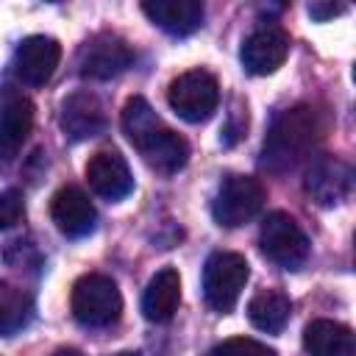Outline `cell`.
Masks as SVG:
<instances>
[{
    "instance_id": "6da1fadb",
    "label": "cell",
    "mask_w": 356,
    "mask_h": 356,
    "mask_svg": "<svg viewBox=\"0 0 356 356\" xmlns=\"http://www.w3.org/2000/svg\"><path fill=\"white\" fill-rule=\"evenodd\" d=\"M323 134H325V122L314 106L300 103L281 111L264 136L261 167L275 175L298 170L320 147Z\"/></svg>"
},
{
    "instance_id": "7a4b0ae2",
    "label": "cell",
    "mask_w": 356,
    "mask_h": 356,
    "mask_svg": "<svg viewBox=\"0 0 356 356\" xmlns=\"http://www.w3.org/2000/svg\"><path fill=\"white\" fill-rule=\"evenodd\" d=\"M122 131L145 164L161 175H175L189 161V145L181 134L167 128L153 106L134 95L122 106Z\"/></svg>"
},
{
    "instance_id": "3957f363",
    "label": "cell",
    "mask_w": 356,
    "mask_h": 356,
    "mask_svg": "<svg viewBox=\"0 0 356 356\" xmlns=\"http://www.w3.org/2000/svg\"><path fill=\"white\" fill-rule=\"evenodd\" d=\"M72 317L86 328H106L122 314V295L108 275L86 273L72 284Z\"/></svg>"
},
{
    "instance_id": "277c9868",
    "label": "cell",
    "mask_w": 356,
    "mask_h": 356,
    "mask_svg": "<svg viewBox=\"0 0 356 356\" xmlns=\"http://www.w3.org/2000/svg\"><path fill=\"white\" fill-rule=\"evenodd\" d=\"M248 278H250V267L245 256L231 250L211 253L203 264V298L209 309H214L217 314H228L236 306Z\"/></svg>"
},
{
    "instance_id": "5b68a950",
    "label": "cell",
    "mask_w": 356,
    "mask_h": 356,
    "mask_svg": "<svg viewBox=\"0 0 356 356\" xmlns=\"http://www.w3.org/2000/svg\"><path fill=\"white\" fill-rule=\"evenodd\" d=\"M264 200H267V192L259 178L231 172L217 186V195L211 203V217L222 228H239L261 211Z\"/></svg>"
},
{
    "instance_id": "8992f818",
    "label": "cell",
    "mask_w": 356,
    "mask_h": 356,
    "mask_svg": "<svg viewBox=\"0 0 356 356\" xmlns=\"http://www.w3.org/2000/svg\"><path fill=\"white\" fill-rule=\"evenodd\" d=\"M167 103L184 122H206L220 106V83L209 70L200 67L181 72L167 89Z\"/></svg>"
},
{
    "instance_id": "52a82bcc",
    "label": "cell",
    "mask_w": 356,
    "mask_h": 356,
    "mask_svg": "<svg viewBox=\"0 0 356 356\" xmlns=\"http://www.w3.org/2000/svg\"><path fill=\"white\" fill-rule=\"evenodd\" d=\"M259 245L261 253L284 270H298L309 256V236L286 211H273L264 217Z\"/></svg>"
},
{
    "instance_id": "ba28073f",
    "label": "cell",
    "mask_w": 356,
    "mask_h": 356,
    "mask_svg": "<svg viewBox=\"0 0 356 356\" xmlns=\"http://www.w3.org/2000/svg\"><path fill=\"white\" fill-rule=\"evenodd\" d=\"M131 64H134L131 44L120 33H111V31H100V33L89 36L78 53V72L89 81L117 78Z\"/></svg>"
},
{
    "instance_id": "9c48e42d",
    "label": "cell",
    "mask_w": 356,
    "mask_h": 356,
    "mask_svg": "<svg viewBox=\"0 0 356 356\" xmlns=\"http://www.w3.org/2000/svg\"><path fill=\"white\" fill-rule=\"evenodd\" d=\"M303 189L317 206H339L350 197L353 170L337 156H317L306 170Z\"/></svg>"
},
{
    "instance_id": "30bf717a",
    "label": "cell",
    "mask_w": 356,
    "mask_h": 356,
    "mask_svg": "<svg viewBox=\"0 0 356 356\" xmlns=\"http://www.w3.org/2000/svg\"><path fill=\"white\" fill-rule=\"evenodd\" d=\"M61 61V44L53 36H28L14 50V75L28 86H44Z\"/></svg>"
},
{
    "instance_id": "8fae6325",
    "label": "cell",
    "mask_w": 356,
    "mask_h": 356,
    "mask_svg": "<svg viewBox=\"0 0 356 356\" xmlns=\"http://www.w3.org/2000/svg\"><path fill=\"white\" fill-rule=\"evenodd\" d=\"M58 125H61L67 139L83 142V139H92V136L103 134L108 120H106V108H103L100 97L89 89H81V92H72L61 100Z\"/></svg>"
},
{
    "instance_id": "7c38bea8",
    "label": "cell",
    "mask_w": 356,
    "mask_h": 356,
    "mask_svg": "<svg viewBox=\"0 0 356 356\" xmlns=\"http://www.w3.org/2000/svg\"><path fill=\"white\" fill-rule=\"evenodd\" d=\"M86 184L92 186L95 195H100L103 200H122L134 192V175L131 167L125 161V156L120 150H97L89 161H86Z\"/></svg>"
},
{
    "instance_id": "4fadbf2b",
    "label": "cell",
    "mask_w": 356,
    "mask_h": 356,
    "mask_svg": "<svg viewBox=\"0 0 356 356\" xmlns=\"http://www.w3.org/2000/svg\"><path fill=\"white\" fill-rule=\"evenodd\" d=\"M286 53H289V36L275 25H264L256 28L242 42L239 61L250 75H270L286 61Z\"/></svg>"
},
{
    "instance_id": "5bb4252c",
    "label": "cell",
    "mask_w": 356,
    "mask_h": 356,
    "mask_svg": "<svg viewBox=\"0 0 356 356\" xmlns=\"http://www.w3.org/2000/svg\"><path fill=\"white\" fill-rule=\"evenodd\" d=\"M50 217L67 239H81L95 231L97 211L89 195L78 186H61L50 200Z\"/></svg>"
},
{
    "instance_id": "9a60e30c",
    "label": "cell",
    "mask_w": 356,
    "mask_h": 356,
    "mask_svg": "<svg viewBox=\"0 0 356 356\" xmlns=\"http://www.w3.org/2000/svg\"><path fill=\"white\" fill-rule=\"evenodd\" d=\"M142 11L170 36H189L203 25V3L197 0H147Z\"/></svg>"
},
{
    "instance_id": "2e32d148",
    "label": "cell",
    "mask_w": 356,
    "mask_h": 356,
    "mask_svg": "<svg viewBox=\"0 0 356 356\" xmlns=\"http://www.w3.org/2000/svg\"><path fill=\"white\" fill-rule=\"evenodd\" d=\"M181 303V275L175 267H161L145 286L142 314L150 323H167L178 312Z\"/></svg>"
},
{
    "instance_id": "e0dca14e",
    "label": "cell",
    "mask_w": 356,
    "mask_h": 356,
    "mask_svg": "<svg viewBox=\"0 0 356 356\" xmlns=\"http://www.w3.org/2000/svg\"><path fill=\"white\" fill-rule=\"evenodd\" d=\"M33 128V103L22 95L0 106V159H14Z\"/></svg>"
},
{
    "instance_id": "ac0fdd59",
    "label": "cell",
    "mask_w": 356,
    "mask_h": 356,
    "mask_svg": "<svg viewBox=\"0 0 356 356\" xmlns=\"http://www.w3.org/2000/svg\"><path fill=\"white\" fill-rule=\"evenodd\" d=\"M309 356H356V337L337 320H312L303 331Z\"/></svg>"
},
{
    "instance_id": "d6986e66",
    "label": "cell",
    "mask_w": 356,
    "mask_h": 356,
    "mask_svg": "<svg viewBox=\"0 0 356 356\" xmlns=\"http://www.w3.org/2000/svg\"><path fill=\"white\" fill-rule=\"evenodd\" d=\"M248 317L250 323L259 328V331H267V334H281L284 325L289 323L292 317V300L278 292V289H264L259 295L250 298L248 303Z\"/></svg>"
},
{
    "instance_id": "ffe728a7",
    "label": "cell",
    "mask_w": 356,
    "mask_h": 356,
    "mask_svg": "<svg viewBox=\"0 0 356 356\" xmlns=\"http://www.w3.org/2000/svg\"><path fill=\"white\" fill-rule=\"evenodd\" d=\"M33 317V298L11 284V281H0V337H11L19 328L28 325V320Z\"/></svg>"
},
{
    "instance_id": "44dd1931",
    "label": "cell",
    "mask_w": 356,
    "mask_h": 356,
    "mask_svg": "<svg viewBox=\"0 0 356 356\" xmlns=\"http://www.w3.org/2000/svg\"><path fill=\"white\" fill-rule=\"evenodd\" d=\"M211 356H278L273 348H267L264 342L259 339H250V337H231V339H222Z\"/></svg>"
},
{
    "instance_id": "7402d4cb",
    "label": "cell",
    "mask_w": 356,
    "mask_h": 356,
    "mask_svg": "<svg viewBox=\"0 0 356 356\" xmlns=\"http://www.w3.org/2000/svg\"><path fill=\"white\" fill-rule=\"evenodd\" d=\"M22 217H25V200H22V192H17V189H6V192H0V231L17 225Z\"/></svg>"
},
{
    "instance_id": "603a6c76",
    "label": "cell",
    "mask_w": 356,
    "mask_h": 356,
    "mask_svg": "<svg viewBox=\"0 0 356 356\" xmlns=\"http://www.w3.org/2000/svg\"><path fill=\"white\" fill-rule=\"evenodd\" d=\"M309 17L312 19H317V22H325V19H331V17H337V14H342L345 11V6H337V3H309Z\"/></svg>"
},
{
    "instance_id": "cb8c5ba5",
    "label": "cell",
    "mask_w": 356,
    "mask_h": 356,
    "mask_svg": "<svg viewBox=\"0 0 356 356\" xmlns=\"http://www.w3.org/2000/svg\"><path fill=\"white\" fill-rule=\"evenodd\" d=\"M53 356H83L81 350H75V348H58Z\"/></svg>"
},
{
    "instance_id": "d4e9b609",
    "label": "cell",
    "mask_w": 356,
    "mask_h": 356,
    "mask_svg": "<svg viewBox=\"0 0 356 356\" xmlns=\"http://www.w3.org/2000/svg\"><path fill=\"white\" fill-rule=\"evenodd\" d=\"M114 356H139L136 350H122V353H114Z\"/></svg>"
},
{
    "instance_id": "484cf974",
    "label": "cell",
    "mask_w": 356,
    "mask_h": 356,
    "mask_svg": "<svg viewBox=\"0 0 356 356\" xmlns=\"http://www.w3.org/2000/svg\"><path fill=\"white\" fill-rule=\"evenodd\" d=\"M209 356H211V353H209Z\"/></svg>"
}]
</instances>
